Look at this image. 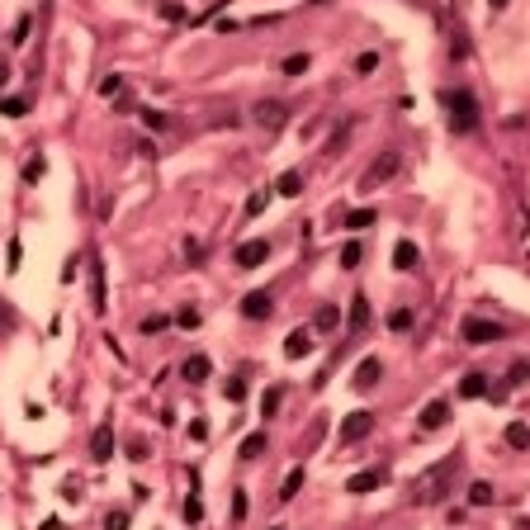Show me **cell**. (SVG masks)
Wrapping results in <instances>:
<instances>
[{
  "label": "cell",
  "mask_w": 530,
  "mask_h": 530,
  "mask_svg": "<svg viewBox=\"0 0 530 530\" xmlns=\"http://www.w3.org/2000/svg\"><path fill=\"white\" fill-rule=\"evenodd\" d=\"M298 488H303V469H289V473H284V488H280V502H294Z\"/></svg>",
  "instance_id": "cell-19"
},
{
  "label": "cell",
  "mask_w": 530,
  "mask_h": 530,
  "mask_svg": "<svg viewBox=\"0 0 530 530\" xmlns=\"http://www.w3.org/2000/svg\"><path fill=\"white\" fill-rule=\"evenodd\" d=\"M261 450H265V431H251L242 440V459H261Z\"/></svg>",
  "instance_id": "cell-24"
},
{
  "label": "cell",
  "mask_w": 530,
  "mask_h": 530,
  "mask_svg": "<svg viewBox=\"0 0 530 530\" xmlns=\"http://www.w3.org/2000/svg\"><path fill=\"white\" fill-rule=\"evenodd\" d=\"M379 66V52H360L355 57V71H375Z\"/></svg>",
  "instance_id": "cell-35"
},
{
  "label": "cell",
  "mask_w": 530,
  "mask_h": 530,
  "mask_svg": "<svg viewBox=\"0 0 530 530\" xmlns=\"http://www.w3.org/2000/svg\"><path fill=\"white\" fill-rule=\"evenodd\" d=\"M284 71H289V76H303V71H308V52H294V57H284Z\"/></svg>",
  "instance_id": "cell-28"
},
{
  "label": "cell",
  "mask_w": 530,
  "mask_h": 530,
  "mask_svg": "<svg viewBox=\"0 0 530 530\" xmlns=\"http://www.w3.org/2000/svg\"><path fill=\"white\" fill-rule=\"evenodd\" d=\"M265 204H270V194H265V189H261V194H251V199H247V218H256Z\"/></svg>",
  "instance_id": "cell-32"
},
{
  "label": "cell",
  "mask_w": 530,
  "mask_h": 530,
  "mask_svg": "<svg viewBox=\"0 0 530 530\" xmlns=\"http://www.w3.org/2000/svg\"><path fill=\"white\" fill-rule=\"evenodd\" d=\"M261 412H265V417H270V412H280V389L261 393Z\"/></svg>",
  "instance_id": "cell-31"
},
{
  "label": "cell",
  "mask_w": 530,
  "mask_h": 530,
  "mask_svg": "<svg viewBox=\"0 0 530 530\" xmlns=\"http://www.w3.org/2000/svg\"><path fill=\"white\" fill-rule=\"evenodd\" d=\"M105 530H128V512H110L105 516Z\"/></svg>",
  "instance_id": "cell-34"
},
{
  "label": "cell",
  "mask_w": 530,
  "mask_h": 530,
  "mask_svg": "<svg viewBox=\"0 0 530 530\" xmlns=\"http://www.w3.org/2000/svg\"><path fill=\"white\" fill-rule=\"evenodd\" d=\"M502 436H507V445H512V450H530V426H526V421H512Z\"/></svg>",
  "instance_id": "cell-15"
},
{
  "label": "cell",
  "mask_w": 530,
  "mask_h": 530,
  "mask_svg": "<svg viewBox=\"0 0 530 530\" xmlns=\"http://www.w3.org/2000/svg\"><path fill=\"white\" fill-rule=\"evenodd\" d=\"M19 261H24V247H19V242H10V270H19Z\"/></svg>",
  "instance_id": "cell-41"
},
{
  "label": "cell",
  "mask_w": 530,
  "mask_h": 530,
  "mask_svg": "<svg viewBox=\"0 0 530 530\" xmlns=\"http://www.w3.org/2000/svg\"><path fill=\"white\" fill-rule=\"evenodd\" d=\"M228 403H242V398H247V384H242V379H228Z\"/></svg>",
  "instance_id": "cell-30"
},
{
  "label": "cell",
  "mask_w": 530,
  "mask_h": 530,
  "mask_svg": "<svg viewBox=\"0 0 530 530\" xmlns=\"http://www.w3.org/2000/svg\"><path fill=\"white\" fill-rule=\"evenodd\" d=\"M0 114H10V119H19V114H24V100H15V95H10V100L0 105Z\"/></svg>",
  "instance_id": "cell-38"
},
{
  "label": "cell",
  "mask_w": 530,
  "mask_h": 530,
  "mask_svg": "<svg viewBox=\"0 0 530 530\" xmlns=\"http://www.w3.org/2000/svg\"><path fill=\"white\" fill-rule=\"evenodd\" d=\"M43 171H47V166H43V156H33L29 166H24V180H43Z\"/></svg>",
  "instance_id": "cell-33"
},
{
  "label": "cell",
  "mask_w": 530,
  "mask_h": 530,
  "mask_svg": "<svg viewBox=\"0 0 530 530\" xmlns=\"http://www.w3.org/2000/svg\"><path fill=\"white\" fill-rule=\"evenodd\" d=\"M100 95H105V100L124 95V76H105V81H100Z\"/></svg>",
  "instance_id": "cell-29"
},
{
  "label": "cell",
  "mask_w": 530,
  "mask_h": 530,
  "mask_svg": "<svg viewBox=\"0 0 530 530\" xmlns=\"http://www.w3.org/2000/svg\"><path fill=\"white\" fill-rule=\"evenodd\" d=\"M370 431H375V412L360 407V412H351V417L336 426V445H355V440H365Z\"/></svg>",
  "instance_id": "cell-2"
},
{
  "label": "cell",
  "mask_w": 530,
  "mask_h": 530,
  "mask_svg": "<svg viewBox=\"0 0 530 530\" xmlns=\"http://www.w3.org/2000/svg\"><path fill=\"white\" fill-rule=\"evenodd\" d=\"M142 124L147 128H166V114L161 110H142Z\"/></svg>",
  "instance_id": "cell-36"
},
{
  "label": "cell",
  "mask_w": 530,
  "mask_h": 530,
  "mask_svg": "<svg viewBox=\"0 0 530 530\" xmlns=\"http://www.w3.org/2000/svg\"><path fill=\"white\" fill-rule=\"evenodd\" d=\"M379 483H384V469H365V473H351V478H346V493L365 497V493H375Z\"/></svg>",
  "instance_id": "cell-9"
},
{
  "label": "cell",
  "mask_w": 530,
  "mask_h": 530,
  "mask_svg": "<svg viewBox=\"0 0 530 530\" xmlns=\"http://www.w3.org/2000/svg\"><path fill=\"white\" fill-rule=\"evenodd\" d=\"M256 124L261 128H284V105H275V100H270V105H256Z\"/></svg>",
  "instance_id": "cell-13"
},
{
  "label": "cell",
  "mask_w": 530,
  "mask_h": 530,
  "mask_svg": "<svg viewBox=\"0 0 530 530\" xmlns=\"http://www.w3.org/2000/svg\"><path fill=\"white\" fill-rule=\"evenodd\" d=\"M360 256H365V251H360V242H346V247H341V265H346V270H355Z\"/></svg>",
  "instance_id": "cell-27"
},
{
  "label": "cell",
  "mask_w": 530,
  "mask_h": 530,
  "mask_svg": "<svg viewBox=\"0 0 530 530\" xmlns=\"http://www.w3.org/2000/svg\"><path fill=\"white\" fill-rule=\"evenodd\" d=\"M199 516H204V502L189 497V502H185V521H199Z\"/></svg>",
  "instance_id": "cell-39"
},
{
  "label": "cell",
  "mask_w": 530,
  "mask_h": 530,
  "mask_svg": "<svg viewBox=\"0 0 530 530\" xmlns=\"http://www.w3.org/2000/svg\"><path fill=\"white\" fill-rule=\"evenodd\" d=\"M185 379L189 384H204V379H208V355H189L185 360Z\"/></svg>",
  "instance_id": "cell-18"
},
{
  "label": "cell",
  "mask_w": 530,
  "mask_h": 530,
  "mask_svg": "<svg viewBox=\"0 0 530 530\" xmlns=\"http://www.w3.org/2000/svg\"><path fill=\"white\" fill-rule=\"evenodd\" d=\"M270 308H275V303H270V294H261V289L242 298V317H251V322H261V317H270Z\"/></svg>",
  "instance_id": "cell-12"
},
{
  "label": "cell",
  "mask_w": 530,
  "mask_h": 530,
  "mask_svg": "<svg viewBox=\"0 0 530 530\" xmlns=\"http://www.w3.org/2000/svg\"><path fill=\"white\" fill-rule=\"evenodd\" d=\"M166 327V317H161V312H152V317H142V331H147V336H152V331H161Z\"/></svg>",
  "instance_id": "cell-37"
},
{
  "label": "cell",
  "mask_w": 530,
  "mask_h": 530,
  "mask_svg": "<svg viewBox=\"0 0 530 530\" xmlns=\"http://www.w3.org/2000/svg\"><path fill=\"white\" fill-rule=\"evenodd\" d=\"M393 265H398V270H417V247H412L407 237L393 247Z\"/></svg>",
  "instance_id": "cell-16"
},
{
  "label": "cell",
  "mask_w": 530,
  "mask_h": 530,
  "mask_svg": "<svg viewBox=\"0 0 530 530\" xmlns=\"http://www.w3.org/2000/svg\"><path fill=\"white\" fill-rule=\"evenodd\" d=\"M312 351V331L308 327H294L289 336H284V360H303Z\"/></svg>",
  "instance_id": "cell-10"
},
{
  "label": "cell",
  "mask_w": 530,
  "mask_h": 530,
  "mask_svg": "<svg viewBox=\"0 0 530 530\" xmlns=\"http://www.w3.org/2000/svg\"><path fill=\"white\" fill-rule=\"evenodd\" d=\"M389 327L393 331H407V327H412V308H393L389 312Z\"/></svg>",
  "instance_id": "cell-26"
},
{
  "label": "cell",
  "mask_w": 530,
  "mask_h": 530,
  "mask_svg": "<svg viewBox=\"0 0 530 530\" xmlns=\"http://www.w3.org/2000/svg\"><path fill=\"white\" fill-rule=\"evenodd\" d=\"M379 379H384V365H379V355H365L355 365V389H375Z\"/></svg>",
  "instance_id": "cell-11"
},
{
  "label": "cell",
  "mask_w": 530,
  "mask_h": 530,
  "mask_svg": "<svg viewBox=\"0 0 530 530\" xmlns=\"http://www.w3.org/2000/svg\"><path fill=\"white\" fill-rule=\"evenodd\" d=\"M265 256H270V242H265V237H256V242H242V247H237V256H232V261L242 265V270H256V265H261Z\"/></svg>",
  "instance_id": "cell-6"
},
{
  "label": "cell",
  "mask_w": 530,
  "mask_h": 530,
  "mask_svg": "<svg viewBox=\"0 0 530 530\" xmlns=\"http://www.w3.org/2000/svg\"><path fill=\"white\" fill-rule=\"evenodd\" d=\"M180 327H185V331H194V327H199V312H194V308H185V312H180Z\"/></svg>",
  "instance_id": "cell-40"
},
{
  "label": "cell",
  "mask_w": 530,
  "mask_h": 530,
  "mask_svg": "<svg viewBox=\"0 0 530 530\" xmlns=\"http://www.w3.org/2000/svg\"><path fill=\"white\" fill-rule=\"evenodd\" d=\"M90 308L95 312L110 308V294H105V265H100V256L90 261Z\"/></svg>",
  "instance_id": "cell-8"
},
{
  "label": "cell",
  "mask_w": 530,
  "mask_h": 530,
  "mask_svg": "<svg viewBox=\"0 0 530 530\" xmlns=\"http://www.w3.org/2000/svg\"><path fill=\"white\" fill-rule=\"evenodd\" d=\"M450 469L454 464L445 459V464H436L426 478H417V502H440V483H445V473H450Z\"/></svg>",
  "instance_id": "cell-5"
},
{
  "label": "cell",
  "mask_w": 530,
  "mask_h": 530,
  "mask_svg": "<svg viewBox=\"0 0 530 530\" xmlns=\"http://www.w3.org/2000/svg\"><path fill=\"white\" fill-rule=\"evenodd\" d=\"M110 450H114V431H110V426H100V431H95V440H90V454L105 464V459H110Z\"/></svg>",
  "instance_id": "cell-14"
},
{
  "label": "cell",
  "mask_w": 530,
  "mask_h": 530,
  "mask_svg": "<svg viewBox=\"0 0 530 530\" xmlns=\"http://www.w3.org/2000/svg\"><path fill=\"white\" fill-rule=\"evenodd\" d=\"M445 110H450L454 133H473V128H478V100L469 90H445Z\"/></svg>",
  "instance_id": "cell-1"
},
{
  "label": "cell",
  "mask_w": 530,
  "mask_h": 530,
  "mask_svg": "<svg viewBox=\"0 0 530 530\" xmlns=\"http://www.w3.org/2000/svg\"><path fill=\"white\" fill-rule=\"evenodd\" d=\"M375 218H379L375 208H351V213H346V228H351V232H360V228H370Z\"/></svg>",
  "instance_id": "cell-22"
},
{
  "label": "cell",
  "mask_w": 530,
  "mask_h": 530,
  "mask_svg": "<svg viewBox=\"0 0 530 530\" xmlns=\"http://www.w3.org/2000/svg\"><path fill=\"white\" fill-rule=\"evenodd\" d=\"M336 322H341V308H331V303H327V308H317V317H312V327H317V331H331Z\"/></svg>",
  "instance_id": "cell-23"
},
{
  "label": "cell",
  "mask_w": 530,
  "mask_h": 530,
  "mask_svg": "<svg viewBox=\"0 0 530 530\" xmlns=\"http://www.w3.org/2000/svg\"><path fill=\"white\" fill-rule=\"evenodd\" d=\"M483 393H488V375H469L459 384V398H483Z\"/></svg>",
  "instance_id": "cell-21"
},
{
  "label": "cell",
  "mask_w": 530,
  "mask_h": 530,
  "mask_svg": "<svg viewBox=\"0 0 530 530\" xmlns=\"http://www.w3.org/2000/svg\"><path fill=\"white\" fill-rule=\"evenodd\" d=\"M488 5H493V10H507V5H512V0H488Z\"/></svg>",
  "instance_id": "cell-42"
},
{
  "label": "cell",
  "mask_w": 530,
  "mask_h": 530,
  "mask_svg": "<svg viewBox=\"0 0 530 530\" xmlns=\"http://www.w3.org/2000/svg\"><path fill=\"white\" fill-rule=\"evenodd\" d=\"M365 322H370V298L355 294V298H351V331H360Z\"/></svg>",
  "instance_id": "cell-17"
},
{
  "label": "cell",
  "mask_w": 530,
  "mask_h": 530,
  "mask_svg": "<svg viewBox=\"0 0 530 530\" xmlns=\"http://www.w3.org/2000/svg\"><path fill=\"white\" fill-rule=\"evenodd\" d=\"M493 497H497V493H493V483H473V488H469V502H473V507H488Z\"/></svg>",
  "instance_id": "cell-25"
},
{
  "label": "cell",
  "mask_w": 530,
  "mask_h": 530,
  "mask_svg": "<svg viewBox=\"0 0 530 530\" xmlns=\"http://www.w3.org/2000/svg\"><path fill=\"white\" fill-rule=\"evenodd\" d=\"M445 421H450V403H445V398H436V403H426V407H421L417 426H421V431H440Z\"/></svg>",
  "instance_id": "cell-7"
},
{
  "label": "cell",
  "mask_w": 530,
  "mask_h": 530,
  "mask_svg": "<svg viewBox=\"0 0 530 530\" xmlns=\"http://www.w3.org/2000/svg\"><path fill=\"white\" fill-rule=\"evenodd\" d=\"M398 166H403V156H398V152H384V156L375 161V166L365 171L360 189H375V185H384V180H393V175H398Z\"/></svg>",
  "instance_id": "cell-4"
},
{
  "label": "cell",
  "mask_w": 530,
  "mask_h": 530,
  "mask_svg": "<svg viewBox=\"0 0 530 530\" xmlns=\"http://www.w3.org/2000/svg\"><path fill=\"white\" fill-rule=\"evenodd\" d=\"M459 336H464L469 346H493V341H502V327L497 322H488V317H464Z\"/></svg>",
  "instance_id": "cell-3"
},
{
  "label": "cell",
  "mask_w": 530,
  "mask_h": 530,
  "mask_svg": "<svg viewBox=\"0 0 530 530\" xmlns=\"http://www.w3.org/2000/svg\"><path fill=\"white\" fill-rule=\"evenodd\" d=\"M275 189H280L284 199H294L298 189H303V175H298V171H284V175H280V180H275Z\"/></svg>",
  "instance_id": "cell-20"
}]
</instances>
